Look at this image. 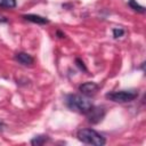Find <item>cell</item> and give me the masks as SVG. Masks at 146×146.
Here are the masks:
<instances>
[{
  "mask_svg": "<svg viewBox=\"0 0 146 146\" xmlns=\"http://www.w3.org/2000/svg\"><path fill=\"white\" fill-rule=\"evenodd\" d=\"M0 7L3 8H15L16 7V0H0Z\"/></svg>",
  "mask_w": 146,
  "mask_h": 146,
  "instance_id": "10",
  "label": "cell"
},
{
  "mask_svg": "<svg viewBox=\"0 0 146 146\" xmlns=\"http://www.w3.org/2000/svg\"><path fill=\"white\" fill-rule=\"evenodd\" d=\"M57 35H58L59 38H65V34H64V33H62L60 31H57Z\"/></svg>",
  "mask_w": 146,
  "mask_h": 146,
  "instance_id": "13",
  "label": "cell"
},
{
  "mask_svg": "<svg viewBox=\"0 0 146 146\" xmlns=\"http://www.w3.org/2000/svg\"><path fill=\"white\" fill-rule=\"evenodd\" d=\"M66 106L74 112H79L82 114H86L89 112V110L94 106L91 100L81 95H68L66 97Z\"/></svg>",
  "mask_w": 146,
  "mask_h": 146,
  "instance_id": "1",
  "label": "cell"
},
{
  "mask_svg": "<svg viewBox=\"0 0 146 146\" xmlns=\"http://www.w3.org/2000/svg\"><path fill=\"white\" fill-rule=\"evenodd\" d=\"M98 89H99V86H98L97 83H95V82H91V81L84 82V83H82V84L79 87V90H80L81 94L84 95V96H91V95L96 94Z\"/></svg>",
  "mask_w": 146,
  "mask_h": 146,
  "instance_id": "5",
  "label": "cell"
},
{
  "mask_svg": "<svg viewBox=\"0 0 146 146\" xmlns=\"http://www.w3.org/2000/svg\"><path fill=\"white\" fill-rule=\"evenodd\" d=\"M6 22H7V18L3 16H0V23H6Z\"/></svg>",
  "mask_w": 146,
  "mask_h": 146,
  "instance_id": "14",
  "label": "cell"
},
{
  "mask_svg": "<svg viewBox=\"0 0 146 146\" xmlns=\"http://www.w3.org/2000/svg\"><path fill=\"white\" fill-rule=\"evenodd\" d=\"M23 18L29 21V22H32V23H35V24H40V25H44V24L49 23V19H47L46 17H42V16H39V15H34V14L23 15Z\"/></svg>",
  "mask_w": 146,
  "mask_h": 146,
  "instance_id": "7",
  "label": "cell"
},
{
  "mask_svg": "<svg viewBox=\"0 0 146 146\" xmlns=\"http://www.w3.org/2000/svg\"><path fill=\"white\" fill-rule=\"evenodd\" d=\"M15 59H16L19 64L25 65V66H27V65H32L33 62H34L33 57H32L31 55L26 54V52H17V54L15 55Z\"/></svg>",
  "mask_w": 146,
  "mask_h": 146,
  "instance_id": "6",
  "label": "cell"
},
{
  "mask_svg": "<svg viewBox=\"0 0 146 146\" xmlns=\"http://www.w3.org/2000/svg\"><path fill=\"white\" fill-rule=\"evenodd\" d=\"M48 139H49V137H48V136H44V135H42V136H35V137L31 140V144H32V145H36V146L43 145Z\"/></svg>",
  "mask_w": 146,
  "mask_h": 146,
  "instance_id": "8",
  "label": "cell"
},
{
  "mask_svg": "<svg viewBox=\"0 0 146 146\" xmlns=\"http://www.w3.org/2000/svg\"><path fill=\"white\" fill-rule=\"evenodd\" d=\"M3 130H5V124H3V123H1V122H0V132H2V131H3Z\"/></svg>",
  "mask_w": 146,
  "mask_h": 146,
  "instance_id": "15",
  "label": "cell"
},
{
  "mask_svg": "<svg viewBox=\"0 0 146 146\" xmlns=\"http://www.w3.org/2000/svg\"><path fill=\"white\" fill-rule=\"evenodd\" d=\"M105 114H106L105 108H104V107H99V106H98V107L92 106V107L89 110V112L86 113L87 119H88V122H90V123H92V124L99 123V122L104 119Z\"/></svg>",
  "mask_w": 146,
  "mask_h": 146,
  "instance_id": "4",
  "label": "cell"
},
{
  "mask_svg": "<svg viewBox=\"0 0 146 146\" xmlns=\"http://www.w3.org/2000/svg\"><path fill=\"white\" fill-rule=\"evenodd\" d=\"M123 34H124V30H123V29H121V27H119V29H117V27L113 29V36H114L115 39L123 36Z\"/></svg>",
  "mask_w": 146,
  "mask_h": 146,
  "instance_id": "11",
  "label": "cell"
},
{
  "mask_svg": "<svg viewBox=\"0 0 146 146\" xmlns=\"http://www.w3.org/2000/svg\"><path fill=\"white\" fill-rule=\"evenodd\" d=\"M105 97L114 103H129L135 100L138 97L137 90H120V91H113L107 92Z\"/></svg>",
  "mask_w": 146,
  "mask_h": 146,
  "instance_id": "3",
  "label": "cell"
},
{
  "mask_svg": "<svg viewBox=\"0 0 146 146\" xmlns=\"http://www.w3.org/2000/svg\"><path fill=\"white\" fill-rule=\"evenodd\" d=\"M128 3H129V6H130L135 11L140 13V14L145 13V8H144L143 6H140L136 0H129V1H128Z\"/></svg>",
  "mask_w": 146,
  "mask_h": 146,
  "instance_id": "9",
  "label": "cell"
},
{
  "mask_svg": "<svg viewBox=\"0 0 146 146\" xmlns=\"http://www.w3.org/2000/svg\"><path fill=\"white\" fill-rule=\"evenodd\" d=\"M76 137L80 141L88 145H95V146H103L106 143L105 137H103L100 133H98L96 130L90 128H83L80 129L76 133Z\"/></svg>",
  "mask_w": 146,
  "mask_h": 146,
  "instance_id": "2",
  "label": "cell"
},
{
  "mask_svg": "<svg viewBox=\"0 0 146 146\" xmlns=\"http://www.w3.org/2000/svg\"><path fill=\"white\" fill-rule=\"evenodd\" d=\"M75 65L81 70V71H83V72H87V67H86V65H84V63L80 59V58H75Z\"/></svg>",
  "mask_w": 146,
  "mask_h": 146,
  "instance_id": "12",
  "label": "cell"
}]
</instances>
